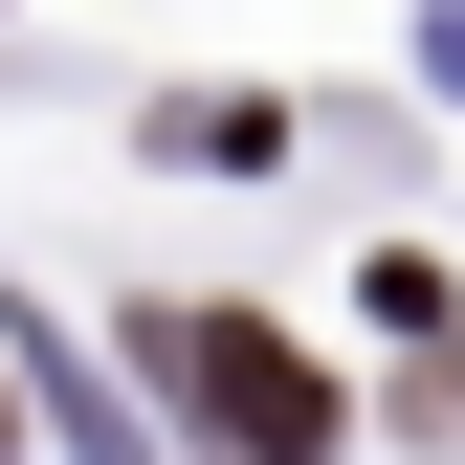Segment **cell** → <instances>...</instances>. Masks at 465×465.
I'll use <instances>...</instances> for the list:
<instances>
[{"label":"cell","mask_w":465,"mask_h":465,"mask_svg":"<svg viewBox=\"0 0 465 465\" xmlns=\"http://www.w3.org/2000/svg\"><path fill=\"white\" fill-rule=\"evenodd\" d=\"M134 355L178 377V421H200V465H332V377L288 355L266 311H155Z\"/></svg>","instance_id":"cell-1"},{"label":"cell","mask_w":465,"mask_h":465,"mask_svg":"<svg viewBox=\"0 0 465 465\" xmlns=\"http://www.w3.org/2000/svg\"><path fill=\"white\" fill-rule=\"evenodd\" d=\"M0 443H23V399H0Z\"/></svg>","instance_id":"cell-2"}]
</instances>
